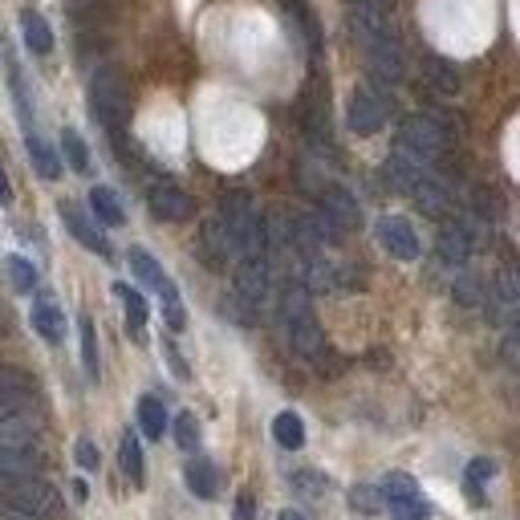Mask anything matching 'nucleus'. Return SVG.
Segmentation results:
<instances>
[{"instance_id":"obj_31","label":"nucleus","mask_w":520,"mask_h":520,"mask_svg":"<svg viewBox=\"0 0 520 520\" xmlns=\"http://www.w3.org/2000/svg\"><path fill=\"white\" fill-rule=\"evenodd\" d=\"M496 476V464L492 460H472L468 464V476H464V488H468V500L472 504H484V484Z\"/></svg>"},{"instance_id":"obj_12","label":"nucleus","mask_w":520,"mask_h":520,"mask_svg":"<svg viewBox=\"0 0 520 520\" xmlns=\"http://www.w3.org/2000/svg\"><path fill=\"white\" fill-rule=\"evenodd\" d=\"M321 216L330 220L338 232H350L362 224V212H358V200L346 191V187H325L321 191Z\"/></svg>"},{"instance_id":"obj_2","label":"nucleus","mask_w":520,"mask_h":520,"mask_svg":"<svg viewBox=\"0 0 520 520\" xmlns=\"http://www.w3.org/2000/svg\"><path fill=\"white\" fill-rule=\"evenodd\" d=\"M90 106H94V118L110 130H118L130 114V94H126V82L122 74L114 70V65H106V70H98L90 78Z\"/></svg>"},{"instance_id":"obj_5","label":"nucleus","mask_w":520,"mask_h":520,"mask_svg":"<svg viewBox=\"0 0 520 520\" xmlns=\"http://www.w3.org/2000/svg\"><path fill=\"white\" fill-rule=\"evenodd\" d=\"M390 114V98L378 90V86H358L354 98H350V110H346V122L354 135H378L382 122Z\"/></svg>"},{"instance_id":"obj_39","label":"nucleus","mask_w":520,"mask_h":520,"mask_svg":"<svg viewBox=\"0 0 520 520\" xmlns=\"http://www.w3.org/2000/svg\"><path fill=\"white\" fill-rule=\"evenodd\" d=\"M293 488H297V492H305V496H321V492H325V476L297 472V476H293Z\"/></svg>"},{"instance_id":"obj_26","label":"nucleus","mask_w":520,"mask_h":520,"mask_svg":"<svg viewBox=\"0 0 520 520\" xmlns=\"http://www.w3.org/2000/svg\"><path fill=\"white\" fill-rule=\"evenodd\" d=\"M33 395V378L17 366H5L0 362V403H9V399H29Z\"/></svg>"},{"instance_id":"obj_19","label":"nucleus","mask_w":520,"mask_h":520,"mask_svg":"<svg viewBox=\"0 0 520 520\" xmlns=\"http://www.w3.org/2000/svg\"><path fill=\"white\" fill-rule=\"evenodd\" d=\"M451 297L460 301L464 309H484L488 305V297H492V285L480 277V273H472V269H464L460 277L451 281Z\"/></svg>"},{"instance_id":"obj_40","label":"nucleus","mask_w":520,"mask_h":520,"mask_svg":"<svg viewBox=\"0 0 520 520\" xmlns=\"http://www.w3.org/2000/svg\"><path fill=\"white\" fill-rule=\"evenodd\" d=\"M74 455H78V468H86V472H98V447H94L90 439H78Z\"/></svg>"},{"instance_id":"obj_9","label":"nucleus","mask_w":520,"mask_h":520,"mask_svg":"<svg viewBox=\"0 0 520 520\" xmlns=\"http://www.w3.org/2000/svg\"><path fill=\"white\" fill-rule=\"evenodd\" d=\"M147 208H151V216H155V220H167V224L191 220V212H195L191 195H187V191H179V187H171V183H155V187L147 191Z\"/></svg>"},{"instance_id":"obj_13","label":"nucleus","mask_w":520,"mask_h":520,"mask_svg":"<svg viewBox=\"0 0 520 520\" xmlns=\"http://www.w3.org/2000/svg\"><path fill=\"white\" fill-rule=\"evenodd\" d=\"M130 269H135V277L143 281V285H151L159 297H163V305H179V293H175V285H171V277L163 273V265L147 252V248H130Z\"/></svg>"},{"instance_id":"obj_8","label":"nucleus","mask_w":520,"mask_h":520,"mask_svg":"<svg viewBox=\"0 0 520 520\" xmlns=\"http://www.w3.org/2000/svg\"><path fill=\"white\" fill-rule=\"evenodd\" d=\"M382 496H386L390 516H395V520H427V516H431L427 500L419 496V488H415L407 476H390V480L382 484Z\"/></svg>"},{"instance_id":"obj_15","label":"nucleus","mask_w":520,"mask_h":520,"mask_svg":"<svg viewBox=\"0 0 520 520\" xmlns=\"http://www.w3.org/2000/svg\"><path fill=\"white\" fill-rule=\"evenodd\" d=\"M41 468V455L37 447H0V484H13V480H29Z\"/></svg>"},{"instance_id":"obj_21","label":"nucleus","mask_w":520,"mask_h":520,"mask_svg":"<svg viewBox=\"0 0 520 520\" xmlns=\"http://www.w3.org/2000/svg\"><path fill=\"white\" fill-rule=\"evenodd\" d=\"M423 78H427V86L431 90H439V94H455L460 90V70H455V61H447V57H423Z\"/></svg>"},{"instance_id":"obj_10","label":"nucleus","mask_w":520,"mask_h":520,"mask_svg":"<svg viewBox=\"0 0 520 520\" xmlns=\"http://www.w3.org/2000/svg\"><path fill=\"white\" fill-rule=\"evenodd\" d=\"M378 240L395 260H415L419 256V236H415L411 220H403V216H382L378 220Z\"/></svg>"},{"instance_id":"obj_6","label":"nucleus","mask_w":520,"mask_h":520,"mask_svg":"<svg viewBox=\"0 0 520 520\" xmlns=\"http://www.w3.org/2000/svg\"><path fill=\"white\" fill-rule=\"evenodd\" d=\"M0 447H37L33 399H9V403H0Z\"/></svg>"},{"instance_id":"obj_7","label":"nucleus","mask_w":520,"mask_h":520,"mask_svg":"<svg viewBox=\"0 0 520 520\" xmlns=\"http://www.w3.org/2000/svg\"><path fill=\"white\" fill-rule=\"evenodd\" d=\"M273 289V269H269V256H244L240 269H236V301L248 309H260L269 301Z\"/></svg>"},{"instance_id":"obj_35","label":"nucleus","mask_w":520,"mask_h":520,"mask_svg":"<svg viewBox=\"0 0 520 520\" xmlns=\"http://www.w3.org/2000/svg\"><path fill=\"white\" fill-rule=\"evenodd\" d=\"M5 269H9V281H13L17 293H33V289H37V269L29 265L25 256H9Z\"/></svg>"},{"instance_id":"obj_16","label":"nucleus","mask_w":520,"mask_h":520,"mask_svg":"<svg viewBox=\"0 0 520 520\" xmlns=\"http://www.w3.org/2000/svg\"><path fill=\"white\" fill-rule=\"evenodd\" d=\"M200 244H204V256L212 260V265H228V256H236V244H232L228 224H224L220 212L204 220V236H200Z\"/></svg>"},{"instance_id":"obj_27","label":"nucleus","mask_w":520,"mask_h":520,"mask_svg":"<svg viewBox=\"0 0 520 520\" xmlns=\"http://www.w3.org/2000/svg\"><path fill=\"white\" fill-rule=\"evenodd\" d=\"M139 427H143L147 439H163V431H167V411H163V403H159L155 395H143V399H139Z\"/></svg>"},{"instance_id":"obj_41","label":"nucleus","mask_w":520,"mask_h":520,"mask_svg":"<svg viewBox=\"0 0 520 520\" xmlns=\"http://www.w3.org/2000/svg\"><path fill=\"white\" fill-rule=\"evenodd\" d=\"M0 204H13V187H9V175L0 167Z\"/></svg>"},{"instance_id":"obj_11","label":"nucleus","mask_w":520,"mask_h":520,"mask_svg":"<svg viewBox=\"0 0 520 520\" xmlns=\"http://www.w3.org/2000/svg\"><path fill=\"white\" fill-rule=\"evenodd\" d=\"M366 61H370V70L378 74V82H399L403 70H407L399 37H378V41H370V45H366Z\"/></svg>"},{"instance_id":"obj_36","label":"nucleus","mask_w":520,"mask_h":520,"mask_svg":"<svg viewBox=\"0 0 520 520\" xmlns=\"http://www.w3.org/2000/svg\"><path fill=\"white\" fill-rule=\"evenodd\" d=\"M175 443H179L183 451H195V447H200V423H195L191 411H183V415L175 419Z\"/></svg>"},{"instance_id":"obj_22","label":"nucleus","mask_w":520,"mask_h":520,"mask_svg":"<svg viewBox=\"0 0 520 520\" xmlns=\"http://www.w3.org/2000/svg\"><path fill=\"white\" fill-rule=\"evenodd\" d=\"M411 195H415V204H419L427 216H443V212L451 208V195H447L443 179H435V175H427Z\"/></svg>"},{"instance_id":"obj_34","label":"nucleus","mask_w":520,"mask_h":520,"mask_svg":"<svg viewBox=\"0 0 520 520\" xmlns=\"http://www.w3.org/2000/svg\"><path fill=\"white\" fill-rule=\"evenodd\" d=\"M82 366H86V378L98 382V334H94V321L82 317Z\"/></svg>"},{"instance_id":"obj_20","label":"nucleus","mask_w":520,"mask_h":520,"mask_svg":"<svg viewBox=\"0 0 520 520\" xmlns=\"http://www.w3.org/2000/svg\"><path fill=\"white\" fill-rule=\"evenodd\" d=\"M29 321H33V330H37L49 346H57V342L65 338V313H61L53 301H37L33 313H29Z\"/></svg>"},{"instance_id":"obj_3","label":"nucleus","mask_w":520,"mask_h":520,"mask_svg":"<svg viewBox=\"0 0 520 520\" xmlns=\"http://www.w3.org/2000/svg\"><path fill=\"white\" fill-rule=\"evenodd\" d=\"M5 508L21 512V516H33V520H49V516H57L61 496H57V488L49 480L29 476V480L5 484Z\"/></svg>"},{"instance_id":"obj_44","label":"nucleus","mask_w":520,"mask_h":520,"mask_svg":"<svg viewBox=\"0 0 520 520\" xmlns=\"http://www.w3.org/2000/svg\"><path fill=\"white\" fill-rule=\"evenodd\" d=\"M281 520H301V512H281Z\"/></svg>"},{"instance_id":"obj_45","label":"nucleus","mask_w":520,"mask_h":520,"mask_svg":"<svg viewBox=\"0 0 520 520\" xmlns=\"http://www.w3.org/2000/svg\"><path fill=\"white\" fill-rule=\"evenodd\" d=\"M0 325H5V321H0Z\"/></svg>"},{"instance_id":"obj_43","label":"nucleus","mask_w":520,"mask_h":520,"mask_svg":"<svg viewBox=\"0 0 520 520\" xmlns=\"http://www.w3.org/2000/svg\"><path fill=\"white\" fill-rule=\"evenodd\" d=\"M0 520H33V516H21V512H13V508H9L5 516H0Z\"/></svg>"},{"instance_id":"obj_14","label":"nucleus","mask_w":520,"mask_h":520,"mask_svg":"<svg viewBox=\"0 0 520 520\" xmlns=\"http://www.w3.org/2000/svg\"><path fill=\"white\" fill-rule=\"evenodd\" d=\"M382 171H386V183H390V187H395V191H407V195H411V191L431 175L427 163H419L415 155H407V151H399V147L390 151V159H386Z\"/></svg>"},{"instance_id":"obj_33","label":"nucleus","mask_w":520,"mask_h":520,"mask_svg":"<svg viewBox=\"0 0 520 520\" xmlns=\"http://www.w3.org/2000/svg\"><path fill=\"white\" fill-rule=\"evenodd\" d=\"M61 151H65V159H70L74 171H82V175L90 171V151H86L78 130H61Z\"/></svg>"},{"instance_id":"obj_24","label":"nucleus","mask_w":520,"mask_h":520,"mask_svg":"<svg viewBox=\"0 0 520 520\" xmlns=\"http://www.w3.org/2000/svg\"><path fill=\"white\" fill-rule=\"evenodd\" d=\"M183 480H187V488L195 492V496H200V500H212L216 496V468L208 464V460H191L187 464V472H183Z\"/></svg>"},{"instance_id":"obj_4","label":"nucleus","mask_w":520,"mask_h":520,"mask_svg":"<svg viewBox=\"0 0 520 520\" xmlns=\"http://www.w3.org/2000/svg\"><path fill=\"white\" fill-rule=\"evenodd\" d=\"M399 151H407V155H415L419 163H435L443 151H447V130L435 122V118H427V114H415V118H407L403 126H399V143H395Z\"/></svg>"},{"instance_id":"obj_28","label":"nucleus","mask_w":520,"mask_h":520,"mask_svg":"<svg viewBox=\"0 0 520 520\" xmlns=\"http://www.w3.org/2000/svg\"><path fill=\"white\" fill-rule=\"evenodd\" d=\"M273 439H277L285 451H297V447H305V423H301L293 411H281V415L273 419Z\"/></svg>"},{"instance_id":"obj_32","label":"nucleus","mask_w":520,"mask_h":520,"mask_svg":"<svg viewBox=\"0 0 520 520\" xmlns=\"http://www.w3.org/2000/svg\"><path fill=\"white\" fill-rule=\"evenodd\" d=\"M25 143H29V159H33V167H37L45 179H57V175H61V163H57L53 147H49L45 139H37V135H29Z\"/></svg>"},{"instance_id":"obj_23","label":"nucleus","mask_w":520,"mask_h":520,"mask_svg":"<svg viewBox=\"0 0 520 520\" xmlns=\"http://www.w3.org/2000/svg\"><path fill=\"white\" fill-rule=\"evenodd\" d=\"M21 33H25V45H29L37 57L53 53V33H49V25H45V17H41V13L25 9V13H21Z\"/></svg>"},{"instance_id":"obj_37","label":"nucleus","mask_w":520,"mask_h":520,"mask_svg":"<svg viewBox=\"0 0 520 520\" xmlns=\"http://www.w3.org/2000/svg\"><path fill=\"white\" fill-rule=\"evenodd\" d=\"M350 508H354V512H362V516H374V512L382 508V492H374V488H366V484H362V488H354V492H350Z\"/></svg>"},{"instance_id":"obj_29","label":"nucleus","mask_w":520,"mask_h":520,"mask_svg":"<svg viewBox=\"0 0 520 520\" xmlns=\"http://www.w3.org/2000/svg\"><path fill=\"white\" fill-rule=\"evenodd\" d=\"M118 464H122V472H126L130 484H143V447H139L135 435H122V443H118Z\"/></svg>"},{"instance_id":"obj_18","label":"nucleus","mask_w":520,"mask_h":520,"mask_svg":"<svg viewBox=\"0 0 520 520\" xmlns=\"http://www.w3.org/2000/svg\"><path fill=\"white\" fill-rule=\"evenodd\" d=\"M435 248H439V260L443 265H464V260L476 252V244H472V236L460 228V224H443V232H439V240H435Z\"/></svg>"},{"instance_id":"obj_42","label":"nucleus","mask_w":520,"mask_h":520,"mask_svg":"<svg viewBox=\"0 0 520 520\" xmlns=\"http://www.w3.org/2000/svg\"><path fill=\"white\" fill-rule=\"evenodd\" d=\"M236 516H240V520H252V500H248V492L240 496V504H236Z\"/></svg>"},{"instance_id":"obj_1","label":"nucleus","mask_w":520,"mask_h":520,"mask_svg":"<svg viewBox=\"0 0 520 520\" xmlns=\"http://www.w3.org/2000/svg\"><path fill=\"white\" fill-rule=\"evenodd\" d=\"M281 325H285V338L293 346V354L317 362L325 354V334L313 317V305H309V289L301 281H293L285 293H281Z\"/></svg>"},{"instance_id":"obj_30","label":"nucleus","mask_w":520,"mask_h":520,"mask_svg":"<svg viewBox=\"0 0 520 520\" xmlns=\"http://www.w3.org/2000/svg\"><path fill=\"white\" fill-rule=\"evenodd\" d=\"M114 297H118L122 309H126V325L139 334L143 325H147V301H143V293H135L130 285H114Z\"/></svg>"},{"instance_id":"obj_17","label":"nucleus","mask_w":520,"mask_h":520,"mask_svg":"<svg viewBox=\"0 0 520 520\" xmlns=\"http://www.w3.org/2000/svg\"><path fill=\"white\" fill-rule=\"evenodd\" d=\"M61 220H65V228L74 232V240L78 244H86L90 252H98V256H110V244H106V236L98 232V224L94 220H86L74 204H61Z\"/></svg>"},{"instance_id":"obj_25","label":"nucleus","mask_w":520,"mask_h":520,"mask_svg":"<svg viewBox=\"0 0 520 520\" xmlns=\"http://www.w3.org/2000/svg\"><path fill=\"white\" fill-rule=\"evenodd\" d=\"M90 212H94L102 224H110V228H118V224L126 220V212H122V204H118V195H114L110 187H94V191H90Z\"/></svg>"},{"instance_id":"obj_38","label":"nucleus","mask_w":520,"mask_h":520,"mask_svg":"<svg viewBox=\"0 0 520 520\" xmlns=\"http://www.w3.org/2000/svg\"><path fill=\"white\" fill-rule=\"evenodd\" d=\"M500 358H504V366L520 370V330H508V334H504V342H500Z\"/></svg>"}]
</instances>
